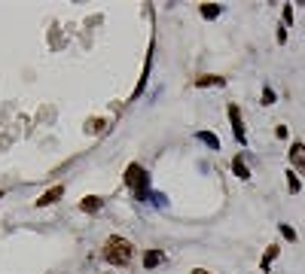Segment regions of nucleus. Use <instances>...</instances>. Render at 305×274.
Wrapping results in <instances>:
<instances>
[{
  "label": "nucleus",
  "instance_id": "9b49d317",
  "mask_svg": "<svg viewBox=\"0 0 305 274\" xmlns=\"http://www.w3.org/2000/svg\"><path fill=\"white\" fill-rule=\"evenodd\" d=\"M202 15H205V18H217V15H220V6H217V3H202Z\"/></svg>",
  "mask_w": 305,
  "mask_h": 274
},
{
  "label": "nucleus",
  "instance_id": "f8f14e48",
  "mask_svg": "<svg viewBox=\"0 0 305 274\" xmlns=\"http://www.w3.org/2000/svg\"><path fill=\"white\" fill-rule=\"evenodd\" d=\"M275 256H278V247H275V244H272V247H269V250H266V256H263V268H269V262H272V259H275Z\"/></svg>",
  "mask_w": 305,
  "mask_h": 274
},
{
  "label": "nucleus",
  "instance_id": "0eeeda50",
  "mask_svg": "<svg viewBox=\"0 0 305 274\" xmlns=\"http://www.w3.org/2000/svg\"><path fill=\"white\" fill-rule=\"evenodd\" d=\"M79 210H86V214H95V210H101V198H98V195H86V198L79 201Z\"/></svg>",
  "mask_w": 305,
  "mask_h": 274
},
{
  "label": "nucleus",
  "instance_id": "f3484780",
  "mask_svg": "<svg viewBox=\"0 0 305 274\" xmlns=\"http://www.w3.org/2000/svg\"><path fill=\"white\" fill-rule=\"evenodd\" d=\"M0 195H3V192H0Z\"/></svg>",
  "mask_w": 305,
  "mask_h": 274
},
{
  "label": "nucleus",
  "instance_id": "f257e3e1",
  "mask_svg": "<svg viewBox=\"0 0 305 274\" xmlns=\"http://www.w3.org/2000/svg\"><path fill=\"white\" fill-rule=\"evenodd\" d=\"M131 256H134L131 241H125V238H119V235H110V238H107V244H104V259H107V262H113V265H128Z\"/></svg>",
  "mask_w": 305,
  "mask_h": 274
},
{
  "label": "nucleus",
  "instance_id": "9d476101",
  "mask_svg": "<svg viewBox=\"0 0 305 274\" xmlns=\"http://www.w3.org/2000/svg\"><path fill=\"white\" fill-rule=\"evenodd\" d=\"M196 137H199V140H202L205 146H211V149H220V140H217V137H214L211 131H199Z\"/></svg>",
  "mask_w": 305,
  "mask_h": 274
},
{
  "label": "nucleus",
  "instance_id": "f03ea898",
  "mask_svg": "<svg viewBox=\"0 0 305 274\" xmlns=\"http://www.w3.org/2000/svg\"><path fill=\"white\" fill-rule=\"evenodd\" d=\"M125 186H128L137 198H144V192H147V171H144L141 165H128V168H125Z\"/></svg>",
  "mask_w": 305,
  "mask_h": 274
},
{
  "label": "nucleus",
  "instance_id": "2eb2a0df",
  "mask_svg": "<svg viewBox=\"0 0 305 274\" xmlns=\"http://www.w3.org/2000/svg\"><path fill=\"white\" fill-rule=\"evenodd\" d=\"M281 235H284V238H290V241H296V232H293L290 226H281Z\"/></svg>",
  "mask_w": 305,
  "mask_h": 274
},
{
  "label": "nucleus",
  "instance_id": "4468645a",
  "mask_svg": "<svg viewBox=\"0 0 305 274\" xmlns=\"http://www.w3.org/2000/svg\"><path fill=\"white\" fill-rule=\"evenodd\" d=\"M263 104H275V92H272V88L263 92Z\"/></svg>",
  "mask_w": 305,
  "mask_h": 274
},
{
  "label": "nucleus",
  "instance_id": "1a4fd4ad",
  "mask_svg": "<svg viewBox=\"0 0 305 274\" xmlns=\"http://www.w3.org/2000/svg\"><path fill=\"white\" fill-rule=\"evenodd\" d=\"M162 262H165V253H162V250H150V253L144 256V265H147V268H156V265H162Z\"/></svg>",
  "mask_w": 305,
  "mask_h": 274
},
{
  "label": "nucleus",
  "instance_id": "20e7f679",
  "mask_svg": "<svg viewBox=\"0 0 305 274\" xmlns=\"http://www.w3.org/2000/svg\"><path fill=\"white\" fill-rule=\"evenodd\" d=\"M290 165H293L299 174H305V143H299V140L290 146Z\"/></svg>",
  "mask_w": 305,
  "mask_h": 274
},
{
  "label": "nucleus",
  "instance_id": "ddd939ff",
  "mask_svg": "<svg viewBox=\"0 0 305 274\" xmlns=\"http://www.w3.org/2000/svg\"><path fill=\"white\" fill-rule=\"evenodd\" d=\"M287 186H290V192H299V180L293 177V171L287 174Z\"/></svg>",
  "mask_w": 305,
  "mask_h": 274
},
{
  "label": "nucleus",
  "instance_id": "423d86ee",
  "mask_svg": "<svg viewBox=\"0 0 305 274\" xmlns=\"http://www.w3.org/2000/svg\"><path fill=\"white\" fill-rule=\"evenodd\" d=\"M61 195H64V186H52L49 192H43V195L37 198V204H40V207H49V204H55Z\"/></svg>",
  "mask_w": 305,
  "mask_h": 274
},
{
  "label": "nucleus",
  "instance_id": "39448f33",
  "mask_svg": "<svg viewBox=\"0 0 305 274\" xmlns=\"http://www.w3.org/2000/svg\"><path fill=\"white\" fill-rule=\"evenodd\" d=\"M223 85H226V79L217 76V73H205V76L196 79V88H223Z\"/></svg>",
  "mask_w": 305,
  "mask_h": 274
},
{
  "label": "nucleus",
  "instance_id": "6e6552de",
  "mask_svg": "<svg viewBox=\"0 0 305 274\" xmlns=\"http://www.w3.org/2000/svg\"><path fill=\"white\" fill-rule=\"evenodd\" d=\"M232 171H235V177H241V180H247V177H251V168L244 165V159H241V156H235V159H232Z\"/></svg>",
  "mask_w": 305,
  "mask_h": 274
},
{
  "label": "nucleus",
  "instance_id": "dca6fc26",
  "mask_svg": "<svg viewBox=\"0 0 305 274\" xmlns=\"http://www.w3.org/2000/svg\"><path fill=\"white\" fill-rule=\"evenodd\" d=\"M192 274H211V271H205V268H196V271H192Z\"/></svg>",
  "mask_w": 305,
  "mask_h": 274
},
{
  "label": "nucleus",
  "instance_id": "7ed1b4c3",
  "mask_svg": "<svg viewBox=\"0 0 305 274\" xmlns=\"http://www.w3.org/2000/svg\"><path fill=\"white\" fill-rule=\"evenodd\" d=\"M229 122H232V134L238 143H244V122H241V110L238 104H229Z\"/></svg>",
  "mask_w": 305,
  "mask_h": 274
}]
</instances>
